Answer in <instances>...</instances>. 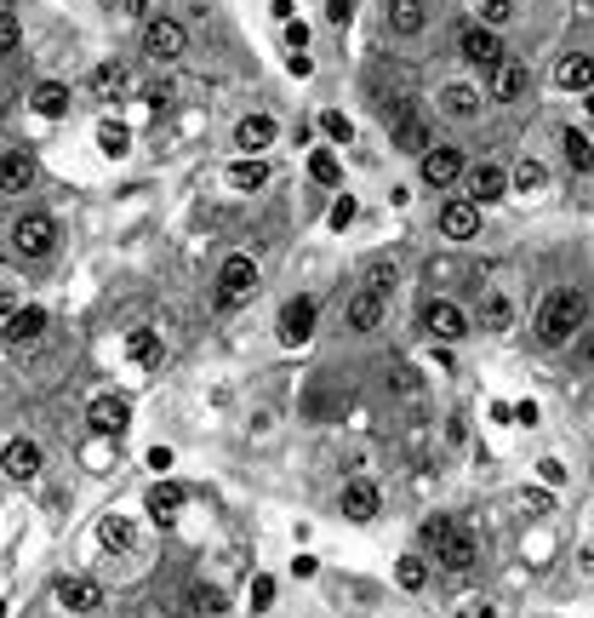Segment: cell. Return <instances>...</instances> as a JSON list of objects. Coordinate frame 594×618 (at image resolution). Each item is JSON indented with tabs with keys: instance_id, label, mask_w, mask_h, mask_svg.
<instances>
[{
	"instance_id": "680465c9",
	"label": "cell",
	"mask_w": 594,
	"mask_h": 618,
	"mask_svg": "<svg viewBox=\"0 0 594 618\" xmlns=\"http://www.w3.org/2000/svg\"><path fill=\"white\" fill-rule=\"evenodd\" d=\"M0 618H6V601H0Z\"/></svg>"
},
{
	"instance_id": "44dd1931",
	"label": "cell",
	"mask_w": 594,
	"mask_h": 618,
	"mask_svg": "<svg viewBox=\"0 0 594 618\" xmlns=\"http://www.w3.org/2000/svg\"><path fill=\"white\" fill-rule=\"evenodd\" d=\"M555 81H560V92H594V57H583V52L560 57Z\"/></svg>"
},
{
	"instance_id": "816d5d0a",
	"label": "cell",
	"mask_w": 594,
	"mask_h": 618,
	"mask_svg": "<svg viewBox=\"0 0 594 618\" xmlns=\"http://www.w3.org/2000/svg\"><path fill=\"white\" fill-rule=\"evenodd\" d=\"M458 618H497V607H492V601H468Z\"/></svg>"
},
{
	"instance_id": "11a10c76",
	"label": "cell",
	"mask_w": 594,
	"mask_h": 618,
	"mask_svg": "<svg viewBox=\"0 0 594 618\" xmlns=\"http://www.w3.org/2000/svg\"><path fill=\"white\" fill-rule=\"evenodd\" d=\"M395 384H400L406 395H412V390H417V373H412V366H395Z\"/></svg>"
},
{
	"instance_id": "9c48e42d",
	"label": "cell",
	"mask_w": 594,
	"mask_h": 618,
	"mask_svg": "<svg viewBox=\"0 0 594 618\" xmlns=\"http://www.w3.org/2000/svg\"><path fill=\"white\" fill-rule=\"evenodd\" d=\"M424 327L434 332V338H446V344H458V338L468 332V315L451 298H429V309H424Z\"/></svg>"
},
{
	"instance_id": "484cf974",
	"label": "cell",
	"mask_w": 594,
	"mask_h": 618,
	"mask_svg": "<svg viewBox=\"0 0 594 618\" xmlns=\"http://www.w3.org/2000/svg\"><path fill=\"white\" fill-rule=\"evenodd\" d=\"M480 327L486 332H509L514 327V304L503 298V292H486V298H480Z\"/></svg>"
},
{
	"instance_id": "4fadbf2b",
	"label": "cell",
	"mask_w": 594,
	"mask_h": 618,
	"mask_svg": "<svg viewBox=\"0 0 594 618\" xmlns=\"http://www.w3.org/2000/svg\"><path fill=\"white\" fill-rule=\"evenodd\" d=\"M509 195V172L503 166H475V172H468V200H475V207H492V200H503Z\"/></svg>"
},
{
	"instance_id": "e0dca14e",
	"label": "cell",
	"mask_w": 594,
	"mask_h": 618,
	"mask_svg": "<svg viewBox=\"0 0 594 618\" xmlns=\"http://www.w3.org/2000/svg\"><path fill=\"white\" fill-rule=\"evenodd\" d=\"M0 464H6V475H18V481H35L40 475V441H6V453H0Z\"/></svg>"
},
{
	"instance_id": "e575fe53",
	"label": "cell",
	"mask_w": 594,
	"mask_h": 618,
	"mask_svg": "<svg viewBox=\"0 0 594 618\" xmlns=\"http://www.w3.org/2000/svg\"><path fill=\"white\" fill-rule=\"evenodd\" d=\"M509 183H514V190H543V183H549V172H543V161H520Z\"/></svg>"
},
{
	"instance_id": "60d3db41",
	"label": "cell",
	"mask_w": 594,
	"mask_h": 618,
	"mask_svg": "<svg viewBox=\"0 0 594 618\" xmlns=\"http://www.w3.org/2000/svg\"><path fill=\"white\" fill-rule=\"evenodd\" d=\"M189 601H195V613H223V596H217V590H206V584H200V590H195Z\"/></svg>"
},
{
	"instance_id": "2e32d148",
	"label": "cell",
	"mask_w": 594,
	"mask_h": 618,
	"mask_svg": "<svg viewBox=\"0 0 594 618\" xmlns=\"http://www.w3.org/2000/svg\"><path fill=\"white\" fill-rule=\"evenodd\" d=\"M29 183H35V154H23V149L0 154V195H23Z\"/></svg>"
},
{
	"instance_id": "d6986e66",
	"label": "cell",
	"mask_w": 594,
	"mask_h": 618,
	"mask_svg": "<svg viewBox=\"0 0 594 618\" xmlns=\"http://www.w3.org/2000/svg\"><path fill=\"white\" fill-rule=\"evenodd\" d=\"M526 86H531V75H526L520 57H503V64L492 69V92H497L503 103H520V98H526Z\"/></svg>"
},
{
	"instance_id": "f1b7e54d",
	"label": "cell",
	"mask_w": 594,
	"mask_h": 618,
	"mask_svg": "<svg viewBox=\"0 0 594 618\" xmlns=\"http://www.w3.org/2000/svg\"><path fill=\"white\" fill-rule=\"evenodd\" d=\"M127 355L137 366H154V361H161V332H154V327H132L127 332Z\"/></svg>"
},
{
	"instance_id": "d590c367",
	"label": "cell",
	"mask_w": 594,
	"mask_h": 618,
	"mask_svg": "<svg viewBox=\"0 0 594 618\" xmlns=\"http://www.w3.org/2000/svg\"><path fill=\"white\" fill-rule=\"evenodd\" d=\"M309 178H315V183H337V154L315 149V154H309Z\"/></svg>"
},
{
	"instance_id": "7a4b0ae2",
	"label": "cell",
	"mask_w": 594,
	"mask_h": 618,
	"mask_svg": "<svg viewBox=\"0 0 594 618\" xmlns=\"http://www.w3.org/2000/svg\"><path fill=\"white\" fill-rule=\"evenodd\" d=\"M424 538H429L434 561H441L446 573H468V567H475V555H480L475 533L458 527V521H446V516H429V521H424Z\"/></svg>"
},
{
	"instance_id": "4dcf8cb0",
	"label": "cell",
	"mask_w": 594,
	"mask_h": 618,
	"mask_svg": "<svg viewBox=\"0 0 594 618\" xmlns=\"http://www.w3.org/2000/svg\"><path fill=\"white\" fill-rule=\"evenodd\" d=\"M98 149L109 154V161H120V154L132 149V127H120V120H103V127H98Z\"/></svg>"
},
{
	"instance_id": "7dc6e473",
	"label": "cell",
	"mask_w": 594,
	"mask_h": 618,
	"mask_svg": "<svg viewBox=\"0 0 594 618\" xmlns=\"http://www.w3.org/2000/svg\"><path fill=\"white\" fill-rule=\"evenodd\" d=\"M480 18H486V23H503V18H509V0H480Z\"/></svg>"
},
{
	"instance_id": "cb8c5ba5",
	"label": "cell",
	"mask_w": 594,
	"mask_h": 618,
	"mask_svg": "<svg viewBox=\"0 0 594 618\" xmlns=\"http://www.w3.org/2000/svg\"><path fill=\"white\" fill-rule=\"evenodd\" d=\"M144 509H149L154 521H161V527H171V521H178V509H183V487H171V481H161V487H154L149 499H144Z\"/></svg>"
},
{
	"instance_id": "1f68e13d",
	"label": "cell",
	"mask_w": 594,
	"mask_h": 618,
	"mask_svg": "<svg viewBox=\"0 0 594 618\" xmlns=\"http://www.w3.org/2000/svg\"><path fill=\"white\" fill-rule=\"evenodd\" d=\"M229 183H234V190H263V183H269V166L246 154V161H234V166H229Z\"/></svg>"
},
{
	"instance_id": "8d00e7d4",
	"label": "cell",
	"mask_w": 594,
	"mask_h": 618,
	"mask_svg": "<svg viewBox=\"0 0 594 618\" xmlns=\"http://www.w3.org/2000/svg\"><path fill=\"white\" fill-rule=\"evenodd\" d=\"M18 40H23V23H18V12H6V6H0V52H12Z\"/></svg>"
},
{
	"instance_id": "603a6c76",
	"label": "cell",
	"mask_w": 594,
	"mask_h": 618,
	"mask_svg": "<svg viewBox=\"0 0 594 618\" xmlns=\"http://www.w3.org/2000/svg\"><path fill=\"white\" fill-rule=\"evenodd\" d=\"M234 144H240V154H258L275 144V120L269 115H246L240 127H234Z\"/></svg>"
},
{
	"instance_id": "f5cc1de1",
	"label": "cell",
	"mask_w": 594,
	"mask_h": 618,
	"mask_svg": "<svg viewBox=\"0 0 594 618\" xmlns=\"http://www.w3.org/2000/svg\"><path fill=\"white\" fill-rule=\"evenodd\" d=\"M286 69L297 75V81H303V75H315V64H309V57H303V52H292V57H286Z\"/></svg>"
},
{
	"instance_id": "f6af8a7d",
	"label": "cell",
	"mask_w": 594,
	"mask_h": 618,
	"mask_svg": "<svg viewBox=\"0 0 594 618\" xmlns=\"http://www.w3.org/2000/svg\"><path fill=\"white\" fill-rule=\"evenodd\" d=\"M366 287H371V292H383V298H389V287H395V269H383V264H378V269L366 275Z\"/></svg>"
},
{
	"instance_id": "f35d334b",
	"label": "cell",
	"mask_w": 594,
	"mask_h": 618,
	"mask_svg": "<svg viewBox=\"0 0 594 618\" xmlns=\"http://www.w3.org/2000/svg\"><path fill=\"white\" fill-rule=\"evenodd\" d=\"M520 509H526L531 521H543V516H549V509H555V499H549V492L537 487V492H520Z\"/></svg>"
},
{
	"instance_id": "d4e9b609",
	"label": "cell",
	"mask_w": 594,
	"mask_h": 618,
	"mask_svg": "<svg viewBox=\"0 0 594 618\" xmlns=\"http://www.w3.org/2000/svg\"><path fill=\"white\" fill-rule=\"evenodd\" d=\"M441 110H446L451 120H475V115H480V92L458 81V86H446V92H441Z\"/></svg>"
},
{
	"instance_id": "5b68a950",
	"label": "cell",
	"mask_w": 594,
	"mask_h": 618,
	"mask_svg": "<svg viewBox=\"0 0 594 618\" xmlns=\"http://www.w3.org/2000/svg\"><path fill=\"white\" fill-rule=\"evenodd\" d=\"M52 241H57V229H52L46 212H23V218L12 224V246H18L23 258H46V252H52Z\"/></svg>"
},
{
	"instance_id": "f546056e",
	"label": "cell",
	"mask_w": 594,
	"mask_h": 618,
	"mask_svg": "<svg viewBox=\"0 0 594 618\" xmlns=\"http://www.w3.org/2000/svg\"><path fill=\"white\" fill-rule=\"evenodd\" d=\"M127 92V64H98L92 69V98H120Z\"/></svg>"
},
{
	"instance_id": "ee69618b",
	"label": "cell",
	"mask_w": 594,
	"mask_h": 618,
	"mask_svg": "<svg viewBox=\"0 0 594 618\" xmlns=\"http://www.w3.org/2000/svg\"><path fill=\"white\" fill-rule=\"evenodd\" d=\"M509 424H537V401H520V407H509Z\"/></svg>"
},
{
	"instance_id": "ffe728a7",
	"label": "cell",
	"mask_w": 594,
	"mask_h": 618,
	"mask_svg": "<svg viewBox=\"0 0 594 618\" xmlns=\"http://www.w3.org/2000/svg\"><path fill=\"white\" fill-rule=\"evenodd\" d=\"M383 18H389V29H395V35L412 40V35H424L429 12H424V0H389V12H383Z\"/></svg>"
},
{
	"instance_id": "ba28073f",
	"label": "cell",
	"mask_w": 594,
	"mask_h": 618,
	"mask_svg": "<svg viewBox=\"0 0 594 618\" xmlns=\"http://www.w3.org/2000/svg\"><path fill=\"white\" fill-rule=\"evenodd\" d=\"M315 338V298H292L286 309H280V344H309Z\"/></svg>"
},
{
	"instance_id": "5bb4252c",
	"label": "cell",
	"mask_w": 594,
	"mask_h": 618,
	"mask_svg": "<svg viewBox=\"0 0 594 618\" xmlns=\"http://www.w3.org/2000/svg\"><path fill=\"white\" fill-rule=\"evenodd\" d=\"M389 120H395V149H406V154H424V149H429V127L406 110V103H395Z\"/></svg>"
},
{
	"instance_id": "6f0895ef",
	"label": "cell",
	"mask_w": 594,
	"mask_h": 618,
	"mask_svg": "<svg viewBox=\"0 0 594 618\" xmlns=\"http://www.w3.org/2000/svg\"><path fill=\"white\" fill-rule=\"evenodd\" d=\"M583 573H589V578H594V544H589V550H583Z\"/></svg>"
},
{
	"instance_id": "83f0119b",
	"label": "cell",
	"mask_w": 594,
	"mask_h": 618,
	"mask_svg": "<svg viewBox=\"0 0 594 618\" xmlns=\"http://www.w3.org/2000/svg\"><path fill=\"white\" fill-rule=\"evenodd\" d=\"M98 544H103V550H132V544H137V527H132L127 516H103V521H98Z\"/></svg>"
},
{
	"instance_id": "8992f818",
	"label": "cell",
	"mask_w": 594,
	"mask_h": 618,
	"mask_svg": "<svg viewBox=\"0 0 594 618\" xmlns=\"http://www.w3.org/2000/svg\"><path fill=\"white\" fill-rule=\"evenodd\" d=\"M144 52L154 64H178L183 57V23L178 18H149L144 23Z\"/></svg>"
},
{
	"instance_id": "7c38bea8",
	"label": "cell",
	"mask_w": 594,
	"mask_h": 618,
	"mask_svg": "<svg viewBox=\"0 0 594 618\" xmlns=\"http://www.w3.org/2000/svg\"><path fill=\"white\" fill-rule=\"evenodd\" d=\"M463 57H468V64H480V69H497V64H503V40H497L492 29L468 23L463 29Z\"/></svg>"
},
{
	"instance_id": "4316f807",
	"label": "cell",
	"mask_w": 594,
	"mask_h": 618,
	"mask_svg": "<svg viewBox=\"0 0 594 618\" xmlns=\"http://www.w3.org/2000/svg\"><path fill=\"white\" fill-rule=\"evenodd\" d=\"M35 115H46V120H64V115H69V86L40 81V86H35Z\"/></svg>"
},
{
	"instance_id": "7402d4cb",
	"label": "cell",
	"mask_w": 594,
	"mask_h": 618,
	"mask_svg": "<svg viewBox=\"0 0 594 618\" xmlns=\"http://www.w3.org/2000/svg\"><path fill=\"white\" fill-rule=\"evenodd\" d=\"M378 487H371V481H349V487H343V516H349V521H371V516H378Z\"/></svg>"
},
{
	"instance_id": "c3c4849f",
	"label": "cell",
	"mask_w": 594,
	"mask_h": 618,
	"mask_svg": "<svg viewBox=\"0 0 594 618\" xmlns=\"http://www.w3.org/2000/svg\"><path fill=\"white\" fill-rule=\"evenodd\" d=\"M326 18H332V23H349V18H354V0H326Z\"/></svg>"
},
{
	"instance_id": "6da1fadb",
	"label": "cell",
	"mask_w": 594,
	"mask_h": 618,
	"mask_svg": "<svg viewBox=\"0 0 594 618\" xmlns=\"http://www.w3.org/2000/svg\"><path fill=\"white\" fill-rule=\"evenodd\" d=\"M583 327H589V292L583 287H555L537 309V344L566 349Z\"/></svg>"
},
{
	"instance_id": "836d02e7",
	"label": "cell",
	"mask_w": 594,
	"mask_h": 618,
	"mask_svg": "<svg viewBox=\"0 0 594 618\" xmlns=\"http://www.w3.org/2000/svg\"><path fill=\"white\" fill-rule=\"evenodd\" d=\"M395 578H400V590H424V578H429V567L417 561V555H400V567H395Z\"/></svg>"
},
{
	"instance_id": "bcb514c9",
	"label": "cell",
	"mask_w": 594,
	"mask_h": 618,
	"mask_svg": "<svg viewBox=\"0 0 594 618\" xmlns=\"http://www.w3.org/2000/svg\"><path fill=\"white\" fill-rule=\"evenodd\" d=\"M343 224H354V195H343L332 207V229H343Z\"/></svg>"
},
{
	"instance_id": "30bf717a",
	"label": "cell",
	"mask_w": 594,
	"mask_h": 618,
	"mask_svg": "<svg viewBox=\"0 0 594 618\" xmlns=\"http://www.w3.org/2000/svg\"><path fill=\"white\" fill-rule=\"evenodd\" d=\"M40 332H46V309H40V304H29V309H12V315H6V327H0V338H6L12 349L35 344Z\"/></svg>"
},
{
	"instance_id": "f907efd6",
	"label": "cell",
	"mask_w": 594,
	"mask_h": 618,
	"mask_svg": "<svg viewBox=\"0 0 594 618\" xmlns=\"http://www.w3.org/2000/svg\"><path fill=\"white\" fill-rule=\"evenodd\" d=\"M315 567H320L315 555H292V573H297V578H315Z\"/></svg>"
},
{
	"instance_id": "d6a6232c",
	"label": "cell",
	"mask_w": 594,
	"mask_h": 618,
	"mask_svg": "<svg viewBox=\"0 0 594 618\" xmlns=\"http://www.w3.org/2000/svg\"><path fill=\"white\" fill-rule=\"evenodd\" d=\"M566 161H572V172H594V137L589 132H566Z\"/></svg>"
},
{
	"instance_id": "ab89813d",
	"label": "cell",
	"mask_w": 594,
	"mask_h": 618,
	"mask_svg": "<svg viewBox=\"0 0 594 618\" xmlns=\"http://www.w3.org/2000/svg\"><path fill=\"white\" fill-rule=\"evenodd\" d=\"M320 127H326V137H337V144H349V137H354V127H349V115H320Z\"/></svg>"
},
{
	"instance_id": "ac0fdd59",
	"label": "cell",
	"mask_w": 594,
	"mask_h": 618,
	"mask_svg": "<svg viewBox=\"0 0 594 618\" xmlns=\"http://www.w3.org/2000/svg\"><path fill=\"white\" fill-rule=\"evenodd\" d=\"M57 601H64L69 613H98L103 607V584L98 578H64L57 584Z\"/></svg>"
},
{
	"instance_id": "74e56055",
	"label": "cell",
	"mask_w": 594,
	"mask_h": 618,
	"mask_svg": "<svg viewBox=\"0 0 594 618\" xmlns=\"http://www.w3.org/2000/svg\"><path fill=\"white\" fill-rule=\"evenodd\" d=\"M269 607H275V578L258 573V578H252V613H269Z\"/></svg>"
},
{
	"instance_id": "9f6ffc18",
	"label": "cell",
	"mask_w": 594,
	"mask_h": 618,
	"mask_svg": "<svg viewBox=\"0 0 594 618\" xmlns=\"http://www.w3.org/2000/svg\"><path fill=\"white\" fill-rule=\"evenodd\" d=\"M577 355H583V361H594V338H583V344H577Z\"/></svg>"
},
{
	"instance_id": "b9f144b4",
	"label": "cell",
	"mask_w": 594,
	"mask_h": 618,
	"mask_svg": "<svg viewBox=\"0 0 594 618\" xmlns=\"http://www.w3.org/2000/svg\"><path fill=\"white\" fill-rule=\"evenodd\" d=\"M537 475H543V487H560V481H566V464H560V458H543Z\"/></svg>"
},
{
	"instance_id": "7bdbcfd3",
	"label": "cell",
	"mask_w": 594,
	"mask_h": 618,
	"mask_svg": "<svg viewBox=\"0 0 594 618\" xmlns=\"http://www.w3.org/2000/svg\"><path fill=\"white\" fill-rule=\"evenodd\" d=\"M144 464H149L154 475H166V470H171V446H149V453H144Z\"/></svg>"
},
{
	"instance_id": "3957f363",
	"label": "cell",
	"mask_w": 594,
	"mask_h": 618,
	"mask_svg": "<svg viewBox=\"0 0 594 618\" xmlns=\"http://www.w3.org/2000/svg\"><path fill=\"white\" fill-rule=\"evenodd\" d=\"M258 292V264L246 252H234L223 258V269H217V309H234V304H246Z\"/></svg>"
},
{
	"instance_id": "db71d44e",
	"label": "cell",
	"mask_w": 594,
	"mask_h": 618,
	"mask_svg": "<svg viewBox=\"0 0 594 618\" xmlns=\"http://www.w3.org/2000/svg\"><path fill=\"white\" fill-rule=\"evenodd\" d=\"M115 12H127V18H144V12H149V0H115Z\"/></svg>"
},
{
	"instance_id": "681fc988",
	"label": "cell",
	"mask_w": 594,
	"mask_h": 618,
	"mask_svg": "<svg viewBox=\"0 0 594 618\" xmlns=\"http://www.w3.org/2000/svg\"><path fill=\"white\" fill-rule=\"evenodd\" d=\"M286 46H292V52H303V46H309V23H286Z\"/></svg>"
},
{
	"instance_id": "9a60e30c",
	"label": "cell",
	"mask_w": 594,
	"mask_h": 618,
	"mask_svg": "<svg viewBox=\"0 0 594 618\" xmlns=\"http://www.w3.org/2000/svg\"><path fill=\"white\" fill-rule=\"evenodd\" d=\"M343 315H349V327H354V332H378V327H383V292L361 287V292L349 298V309H343Z\"/></svg>"
},
{
	"instance_id": "8fae6325",
	"label": "cell",
	"mask_w": 594,
	"mask_h": 618,
	"mask_svg": "<svg viewBox=\"0 0 594 618\" xmlns=\"http://www.w3.org/2000/svg\"><path fill=\"white\" fill-rule=\"evenodd\" d=\"M441 235H446V241H475V235H480V207H475V200H446Z\"/></svg>"
},
{
	"instance_id": "277c9868",
	"label": "cell",
	"mask_w": 594,
	"mask_h": 618,
	"mask_svg": "<svg viewBox=\"0 0 594 618\" xmlns=\"http://www.w3.org/2000/svg\"><path fill=\"white\" fill-rule=\"evenodd\" d=\"M417 178H424L429 190H451V183L463 178V154L451 149V144H434V149H424V154H417Z\"/></svg>"
},
{
	"instance_id": "52a82bcc",
	"label": "cell",
	"mask_w": 594,
	"mask_h": 618,
	"mask_svg": "<svg viewBox=\"0 0 594 618\" xmlns=\"http://www.w3.org/2000/svg\"><path fill=\"white\" fill-rule=\"evenodd\" d=\"M86 424H92V436H120V429L132 424V401L127 395H98L86 407Z\"/></svg>"
}]
</instances>
